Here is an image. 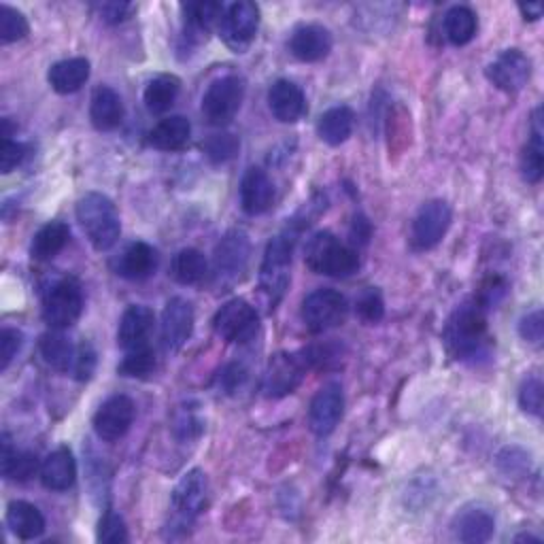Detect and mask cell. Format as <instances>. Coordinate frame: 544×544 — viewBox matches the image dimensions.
I'll use <instances>...</instances> for the list:
<instances>
[{
  "label": "cell",
  "instance_id": "1",
  "mask_svg": "<svg viewBox=\"0 0 544 544\" xmlns=\"http://www.w3.org/2000/svg\"><path fill=\"white\" fill-rule=\"evenodd\" d=\"M445 345L457 362L479 366L491 360L493 338L479 304L466 302L451 315L445 328Z\"/></svg>",
  "mask_w": 544,
  "mask_h": 544
},
{
  "label": "cell",
  "instance_id": "2",
  "mask_svg": "<svg viewBox=\"0 0 544 544\" xmlns=\"http://www.w3.org/2000/svg\"><path fill=\"white\" fill-rule=\"evenodd\" d=\"M77 221L96 251H109L119 241L122 234V221L109 196L100 192H90L77 202Z\"/></svg>",
  "mask_w": 544,
  "mask_h": 544
},
{
  "label": "cell",
  "instance_id": "3",
  "mask_svg": "<svg viewBox=\"0 0 544 544\" xmlns=\"http://www.w3.org/2000/svg\"><path fill=\"white\" fill-rule=\"evenodd\" d=\"M209 502V481L207 474L200 468H194L181 476L177 483L173 496H170V510L173 517L168 523V536L179 538L192 530L194 521L204 513Z\"/></svg>",
  "mask_w": 544,
  "mask_h": 544
},
{
  "label": "cell",
  "instance_id": "4",
  "mask_svg": "<svg viewBox=\"0 0 544 544\" xmlns=\"http://www.w3.org/2000/svg\"><path fill=\"white\" fill-rule=\"evenodd\" d=\"M304 262L315 275L345 279L360 268V255L353 247L340 243L332 232L323 230L306 243Z\"/></svg>",
  "mask_w": 544,
  "mask_h": 544
},
{
  "label": "cell",
  "instance_id": "5",
  "mask_svg": "<svg viewBox=\"0 0 544 544\" xmlns=\"http://www.w3.org/2000/svg\"><path fill=\"white\" fill-rule=\"evenodd\" d=\"M294 236L279 234L266 245L260 266V292L270 311L277 309L289 285V268H292Z\"/></svg>",
  "mask_w": 544,
  "mask_h": 544
},
{
  "label": "cell",
  "instance_id": "6",
  "mask_svg": "<svg viewBox=\"0 0 544 544\" xmlns=\"http://www.w3.org/2000/svg\"><path fill=\"white\" fill-rule=\"evenodd\" d=\"M349 313L347 298L332 287H321L302 300L300 317L304 328L313 334H326L343 326Z\"/></svg>",
  "mask_w": 544,
  "mask_h": 544
},
{
  "label": "cell",
  "instance_id": "7",
  "mask_svg": "<svg viewBox=\"0 0 544 544\" xmlns=\"http://www.w3.org/2000/svg\"><path fill=\"white\" fill-rule=\"evenodd\" d=\"M83 313V292L81 285L71 279L62 277L51 283L43 292V319L51 330H66Z\"/></svg>",
  "mask_w": 544,
  "mask_h": 544
},
{
  "label": "cell",
  "instance_id": "8",
  "mask_svg": "<svg viewBox=\"0 0 544 544\" xmlns=\"http://www.w3.org/2000/svg\"><path fill=\"white\" fill-rule=\"evenodd\" d=\"M245 83L241 77L226 75L215 79L202 96V115L211 126H226L241 111Z\"/></svg>",
  "mask_w": 544,
  "mask_h": 544
},
{
  "label": "cell",
  "instance_id": "9",
  "mask_svg": "<svg viewBox=\"0 0 544 544\" xmlns=\"http://www.w3.org/2000/svg\"><path fill=\"white\" fill-rule=\"evenodd\" d=\"M251 255V241L247 232L230 230L213 253V279L219 287H230L243 277Z\"/></svg>",
  "mask_w": 544,
  "mask_h": 544
},
{
  "label": "cell",
  "instance_id": "10",
  "mask_svg": "<svg viewBox=\"0 0 544 544\" xmlns=\"http://www.w3.org/2000/svg\"><path fill=\"white\" fill-rule=\"evenodd\" d=\"M213 330L219 338L228 340V343L243 345L258 334L260 315L247 300L234 298L215 313Z\"/></svg>",
  "mask_w": 544,
  "mask_h": 544
},
{
  "label": "cell",
  "instance_id": "11",
  "mask_svg": "<svg viewBox=\"0 0 544 544\" xmlns=\"http://www.w3.org/2000/svg\"><path fill=\"white\" fill-rule=\"evenodd\" d=\"M451 207L445 200H430L417 211L411 228V245L415 251H430L442 243L451 228Z\"/></svg>",
  "mask_w": 544,
  "mask_h": 544
},
{
  "label": "cell",
  "instance_id": "12",
  "mask_svg": "<svg viewBox=\"0 0 544 544\" xmlns=\"http://www.w3.org/2000/svg\"><path fill=\"white\" fill-rule=\"evenodd\" d=\"M260 30V9L255 3H234L221 17L219 34L234 54H245Z\"/></svg>",
  "mask_w": 544,
  "mask_h": 544
},
{
  "label": "cell",
  "instance_id": "13",
  "mask_svg": "<svg viewBox=\"0 0 544 544\" xmlns=\"http://www.w3.org/2000/svg\"><path fill=\"white\" fill-rule=\"evenodd\" d=\"M306 374V366L300 355L294 353H277L270 357L262 391L270 400H281L285 396H292L294 391L302 385Z\"/></svg>",
  "mask_w": 544,
  "mask_h": 544
},
{
  "label": "cell",
  "instance_id": "14",
  "mask_svg": "<svg viewBox=\"0 0 544 544\" xmlns=\"http://www.w3.org/2000/svg\"><path fill=\"white\" fill-rule=\"evenodd\" d=\"M485 75L493 88L506 94L521 92L532 77V60L527 58L521 49H504L502 54L493 60Z\"/></svg>",
  "mask_w": 544,
  "mask_h": 544
},
{
  "label": "cell",
  "instance_id": "15",
  "mask_svg": "<svg viewBox=\"0 0 544 544\" xmlns=\"http://www.w3.org/2000/svg\"><path fill=\"white\" fill-rule=\"evenodd\" d=\"M134 417H136V404L132 398L124 394L111 396L98 406L92 421L94 432L100 440L117 442L130 432Z\"/></svg>",
  "mask_w": 544,
  "mask_h": 544
},
{
  "label": "cell",
  "instance_id": "16",
  "mask_svg": "<svg viewBox=\"0 0 544 544\" xmlns=\"http://www.w3.org/2000/svg\"><path fill=\"white\" fill-rule=\"evenodd\" d=\"M345 413L343 385L330 381L323 385L309 406V428L315 436H330Z\"/></svg>",
  "mask_w": 544,
  "mask_h": 544
},
{
  "label": "cell",
  "instance_id": "17",
  "mask_svg": "<svg viewBox=\"0 0 544 544\" xmlns=\"http://www.w3.org/2000/svg\"><path fill=\"white\" fill-rule=\"evenodd\" d=\"M194 332V306L190 300L181 296L170 298L162 311L160 321V338L162 347L168 353H175L183 349L187 340L192 338Z\"/></svg>",
  "mask_w": 544,
  "mask_h": 544
},
{
  "label": "cell",
  "instance_id": "18",
  "mask_svg": "<svg viewBox=\"0 0 544 544\" xmlns=\"http://www.w3.org/2000/svg\"><path fill=\"white\" fill-rule=\"evenodd\" d=\"M156 328V315L145 304H132L119 319L117 345L124 353L149 347V338Z\"/></svg>",
  "mask_w": 544,
  "mask_h": 544
},
{
  "label": "cell",
  "instance_id": "19",
  "mask_svg": "<svg viewBox=\"0 0 544 544\" xmlns=\"http://www.w3.org/2000/svg\"><path fill=\"white\" fill-rule=\"evenodd\" d=\"M287 49L300 62H321L332 51V34L321 24H302L292 32Z\"/></svg>",
  "mask_w": 544,
  "mask_h": 544
},
{
  "label": "cell",
  "instance_id": "20",
  "mask_svg": "<svg viewBox=\"0 0 544 544\" xmlns=\"http://www.w3.org/2000/svg\"><path fill=\"white\" fill-rule=\"evenodd\" d=\"M268 109L277 122L296 124L306 115V96L294 81L279 79L268 90Z\"/></svg>",
  "mask_w": 544,
  "mask_h": 544
},
{
  "label": "cell",
  "instance_id": "21",
  "mask_svg": "<svg viewBox=\"0 0 544 544\" xmlns=\"http://www.w3.org/2000/svg\"><path fill=\"white\" fill-rule=\"evenodd\" d=\"M183 11V34L190 43H202L209 39V34L219 28L221 17L226 9L219 3H209V0H200V3L181 5Z\"/></svg>",
  "mask_w": 544,
  "mask_h": 544
},
{
  "label": "cell",
  "instance_id": "22",
  "mask_svg": "<svg viewBox=\"0 0 544 544\" xmlns=\"http://www.w3.org/2000/svg\"><path fill=\"white\" fill-rule=\"evenodd\" d=\"M272 202H275V183L266 170L255 166L247 168L241 181V209L251 217H258L272 207Z\"/></svg>",
  "mask_w": 544,
  "mask_h": 544
},
{
  "label": "cell",
  "instance_id": "23",
  "mask_svg": "<svg viewBox=\"0 0 544 544\" xmlns=\"http://www.w3.org/2000/svg\"><path fill=\"white\" fill-rule=\"evenodd\" d=\"M158 251L151 245L136 241L130 243L115 260V275L128 281H145L158 268Z\"/></svg>",
  "mask_w": 544,
  "mask_h": 544
},
{
  "label": "cell",
  "instance_id": "24",
  "mask_svg": "<svg viewBox=\"0 0 544 544\" xmlns=\"http://www.w3.org/2000/svg\"><path fill=\"white\" fill-rule=\"evenodd\" d=\"M124 100L109 85H100L94 90L90 102L92 126L100 132H111L124 122Z\"/></svg>",
  "mask_w": 544,
  "mask_h": 544
},
{
  "label": "cell",
  "instance_id": "25",
  "mask_svg": "<svg viewBox=\"0 0 544 544\" xmlns=\"http://www.w3.org/2000/svg\"><path fill=\"white\" fill-rule=\"evenodd\" d=\"M453 532L459 542L483 544L496 532V519H493L487 508H466L455 517Z\"/></svg>",
  "mask_w": 544,
  "mask_h": 544
},
{
  "label": "cell",
  "instance_id": "26",
  "mask_svg": "<svg viewBox=\"0 0 544 544\" xmlns=\"http://www.w3.org/2000/svg\"><path fill=\"white\" fill-rule=\"evenodd\" d=\"M90 60L85 58H68L60 60L56 64H51L47 71V81L51 85V90L56 94H75L79 92L85 83L90 79Z\"/></svg>",
  "mask_w": 544,
  "mask_h": 544
},
{
  "label": "cell",
  "instance_id": "27",
  "mask_svg": "<svg viewBox=\"0 0 544 544\" xmlns=\"http://www.w3.org/2000/svg\"><path fill=\"white\" fill-rule=\"evenodd\" d=\"M77 464L68 447H60L45 457L41 466V483L49 491H66L75 485Z\"/></svg>",
  "mask_w": 544,
  "mask_h": 544
},
{
  "label": "cell",
  "instance_id": "28",
  "mask_svg": "<svg viewBox=\"0 0 544 544\" xmlns=\"http://www.w3.org/2000/svg\"><path fill=\"white\" fill-rule=\"evenodd\" d=\"M192 136L190 119L183 115H170L149 130L147 141L153 149L160 151H181Z\"/></svg>",
  "mask_w": 544,
  "mask_h": 544
},
{
  "label": "cell",
  "instance_id": "29",
  "mask_svg": "<svg viewBox=\"0 0 544 544\" xmlns=\"http://www.w3.org/2000/svg\"><path fill=\"white\" fill-rule=\"evenodd\" d=\"M521 175L527 183H540L544 175V130L540 107L532 113L530 139H527L521 153Z\"/></svg>",
  "mask_w": 544,
  "mask_h": 544
},
{
  "label": "cell",
  "instance_id": "30",
  "mask_svg": "<svg viewBox=\"0 0 544 544\" xmlns=\"http://www.w3.org/2000/svg\"><path fill=\"white\" fill-rule=\"evenodd\" d=\"M7 527L15 538L34 540L45 532V517L34 504L13 500L7 506Z\"/></svg>",
  "mask_w": 544,
  "mask_h": 544
},
{
  "label": "cell",
  "instance_id": "31",
  "mask_svg": "<svg viewBox=\"0 0 544 544\" xmlns=\"http://www.w3.org/2000/svg\"><path fill=\"white\" fill-rule=\"evenodd\" d=\"M39 470V457L30 451H17L9 436H3V449H0V472L7 481L26 483Z\"/></svg>",
  "mask_w": 544,
  "mask_h": 544
},
{
  "label": "cell",
  "instance_id": "32",
  "mask_svg": "<svg viewBox=\"0 0 544 544\" xmlns=\"http://www.w3.org/2000/svg\"><path fill=\"white\" fill-rule=\"evenodd\" d=\"M353 126H355L353 111L345 105H340V107L328 109L319 117L317 134L326 145L340 147L349 141V136L353 134Z\"/></svg>",
  "mask_w": 544,
  "mask_h": 544
},
{
  "label": "cell",
  "instance_id": "33",
  "mask_svg": "<svg viewBox=\"0 0 544 544\" xmlns=\"http://www.w3.org/2000/svg\"><path fill=\"white\" fill-rule=\"evenodd\" d=\"M68 238H71V228H68L64 221H49V224H45L37 234H34L30 255L39 262L54 260L66 247Z\"/></svg>",
  "mask_w": 544,
  "mask_h": 544
},
{
  "label": "cell",
  "instance_id": "34",
  "mask_svg": "<svg viewBox=\"0 0 544 544\" xmlns=\"http://www.w3.org/2000/svg\"><path fill=\"white\" fill-rule=\"evenodd\" d=\"M39 351L43 362L54 368L58 372H71L73 370V362H75V353L77 347L71 345V340H68L62 330H51L45 332L39 340Z\"/></svg>",
  "mask_w": 544,
  "mask_h": 544
},
{
  "label": "cell",
  "instance_id": "35",
  "mask_svg": "<svg viewBox=\"0 0 544 544\" xmlns=\"http://www.w3.org/2000/svg\"><path fill=\"white\" fill-rule=\"evenodd\" d=\"M179 90H181V83L177 77L173 75H158L153 77L147 88L143 92V100H145V107L151 115H164L168 113L170 109H173V105L177 102V96H179Z\"/></svg>",
  "mask_w": 544,
  "mask_h": 544
},
{
  "label": "cell",
  "instance_id": "36",
  "mask_svg": "<svg viewBox=\"0 0 544 544\" xmlns=\"http://www.w3.org/2000/svg\"><path fill=\"white\" fill-rule=\"evenodd\" d=\"M209 272V262L204 258V253L198 249H181L173 262H170V277H173L179 285H196L200 283Z\"/></svg>",
  "mask_w": 544,
  "mask_h": 544
},
{
  "label": "cell",
  "instance_id": "37",
  "mask_svg": "<svg viewBox=\"0 0 544 544\" xmlns=\"http://www.w3.org/2000/svg\"><path fill=\"white\" fill-rule=\"evenodd\" d=\"M442 26H445V34L451 45L464 47L476 37L479 20H476V13L470 7L457 5L445 13V22H442Z\"/></svg>",
  "mask_w": 544,
  "mask_h": 544
},
{
  "label": "cell",
  "instance_id": "38",
  "mask_svg": "<svg viewBox=\"0 0 544 544\" xmlns=\"http://www.w3.org/2000/svg\"><path fill=\"white\" fill-rule=\"evenodd\" d=\"M204 432V419L198 413V404L183 402L173 415V434L179 442L198 440Z\"/></svg>",
  "mask_w": 544,
  "mask_h": 544
},
{
  "label": "cell",
  "instance_id": "39",
  "mask_svg": "<svg viewBox=\"0 0 544 544\" xmlns=\"http://www.w3.org/2000/svg\"><path fill=\"white\" fill-rule=\"evenodd\" d=\"M153 370H156V353L151 347L126 351L124 360L117 366V372L126 379H147Z\"/></svg>",
  "mask_w": 544,
  "mask_h": 544
},
{
  "label": "cell",
  "instance_id": "40",
  "mask_svg": "<svg viewBox=\"0 0 544 544\" xmlns=\"http://www.w3.org/2000/svg\"><path fill=\"white\" fill-rule=\"evenodd\" d=\"M355 315L366 326H374L385 317V300L377 287H366L355 300Z\"/></svg>",
  "mask_w": 544,
  "mask_h": 544
},
{
  "label": "cell",
  "instance_id": "41",
  "mask_svg": "<svg viewBox=\"0 0 544 544\" xmlns=\"http://www.w3.org/2000/svg\"><path fill=\"white\" fill-rule=\"evenodd\" d=\"M28 32H30V26L24 13H20L9 5H0V41H3L5 45L17 43L26 39Z\"/></svg>",
  "mask_w": 544,
  "mask_h": 544
},
{
  "label": "cell",
  "instance_id": "42",
  "mask_svg": "<svg viewBox=\"0 0 544 544\" xmlns=\"http://www.w3.org/2000/svg\"><path fill=\"white\" fill-rule=\"evenodd\" d=\"M96 540L102 544H122L128 542V530L122 515H117L115 510L107 508L102 513L98 527H96Z\"/></svg>",
  "mask_w": 544,
  "mask_h": 544
},
{
  "label": "cell",
  "instance_id": "43",
  "mask_svg": "<svg viewBox=\"0 0 544 544\" xmlns=\"http://www.w3.org/2000/svg\"><path fill=\"white\" fill-rule=\"evenodd\" d=\"M238 149H241V141L236 139L234 134L221 132V134H213L211 139L204 143V153H207V158L215 164H224L228 160H232Z\"/></svg>",
  "mask_w": 544,
  "mask_h": 544
},
{
  "label": "cell",
  "instance_id": "44",
  "mask_svg": "<svg viewBox=\"0 0 544 544\" xmlns=\"http://www.w3.org/2000/svg\"><path fill=\"white\" fill-rule=\"evenodd\" d=\"M302 362L306 368H330L343 357V345L338 343H323V345H311L300 353Z\"/></svg>",
  "mask_w": 544,
  "mask_h": 544
},
{
  "label": "cell",
  "instance_id": "45",
  "mask_svg": "<svg viewBox=\"0 0 544 544\" xmlns=\"http://www.w3.org/2000/svg\"><path fill=\"white\" fill-rule=\"evenodd\" d=\"M506 294H508V281L504 277L493 275L481 283V289L479 294H476L474 302L479 304L483 311H489V309H496V306L506 298Z\"/></svg>",
  "mask_w": 544,
  "mask_h": 544
},
{
  "label": "cell",
  "instance_id": "46",
  "mask_svg": "<svg viewBox=\"0 0 544 544\" xmlns=\"http://www.w3.org/2000/svg\"><path fill=\"white\" fill-rule=\"evenodd\" d=\"M542 381L540 377H527L519 387V408L525 415H542Z\"/></svg>",
  "mask_w": 544,
  "mask_h": 544
},
{
  "label": "cell",
  "instance_id": "47",
  "mask_svg": "<svg viewBox=\"0 0 544 544\" xmlns=\"http://www.w3.org/2000/svg\"><path fill=\"white\" fill-rule=\"evenodd\" d=\"M96 364H98L96 349L92 347V343H88V340H81V345L77 347V353H75V362H73L71 374L77 381L85 383V381H90L94 377Z\"/></svg>",
  "mask_w": 544,
  "mask_h": 544
},
{
  "label": "cell",
  "instance_id": "48",
  "mask_svg": "<svg viewBox=\"0 0 544 544\" xmlns=\"http://www.w3.org/2000/svg\"><path fill=\"white\" fill-rule=\"evenodd\" d=\"M26 156L28 145L13 141L11 136H3V139H0V170H3L5 175H9L17 166H22Z\"/></svg>",
  "mask_w": 544,
  "mask_h": 544
},
{
  "label": "cell",
  "instance_id": "49",
  "mask_svg": "<svg viewBox=\"0 0 544 544\" xmlns=\"http://www.w3.org/2000/svg\"><path fill=\"white\" fill-rule=\"evenodd\" d=\"M24 345V334L15 328H5L0 332V370H7L11 362L15 360V355L20 353Z\"/></svg>",
  "mask_w": 544,
  "mask_h": 544
},
{
  "label": "cell",
  "instance_id": "50",
  "mask_svg": "<svg viewBox=\"0 0 544 544\" xmlns=\"http://www.w3.org/2000/svg\"><path fill=\"white\" fill-rule=\"evenodd\" d=\"M519 336L525 340V343H530L534 347L542 345L544 338V315L540 309L527 313L521 317L519 321Z\"/></svg>",
  "mask_w": 544,
  "mask_h": 544
},
{
  "label": "cell",
  "instance_id": "51",
  "mask_svg": "<svg viewBox=\"0 0 544 544\" xmlns=\"http://www.w3.org/2000/svg\"><path fill=\"white\" fill-rule=\"evenodd\" d=\"M498 466L506 474H523L527 468H530V455L521 451L519 447H506L498 455Z\"/></svg>",
  "mask_w": 544,
  "mask_h": 544
},
{
  "label": "cell",
  "instance_id": "52",
  "mask_svg": "<svg viewBox=\"0 0 544 544\" xmlns=\"http://www.w3.org/2000/svg\"><path fill=\"white\" fill-rule=\"evenodd\" d=\"M247 379H249V370L241 362H234V364H228L224 372H221L219 383L221 387H224L226 394H236V391H241L245 387Z\"/></svg>",
  "mask_w": 544,
  "mask_h": 544
},
{
  "label": "cell",
  "instance_id": "53",
  "mask_svg": "<svg viewBox=\"0 0 544 544\" xmlns=\"http://www.w3.org/2000/svg\"><path fill=\"white\" fill-rule=\"evenodd\" d=\"M94 9L98 11V17L105 24H122L128 13L132 11V5L128 3H100L94 5Z\"/></svg>",
  "mask_w": 544,
  "mask_h": 544
},
{
  "label": "cell",
  "instance_id": "54",
  "mask_svg": "<svg viewBox=\"0 0 544 544\" xmlns=\"http://www.w3.org/2000/svg\"><path fill=\"white\" fill-rule=\"evenodd\" d=\"M372 236V226L370 221L364 217V215H355L353 224H351V230H349V238L353 245H368Z\"/></svg>",
  "mask_w": 544,
  "mask_h": 544
},
{
  "label": "cell",
  "instance_id": "55",
  "mask_svg": "<svg viewBox=\"0 0 544 544\" xmlns=\"http://www.w3.org/2000/svg\"><path fill=\"white\" fill-rule=\"evenodd\" d=\"M519 11H521V15H523V20H525V22H538L540 17H542V13H544V9H542L540 3L519 5Z\"/></svg>",
  "mask_w": 544,
  "mask_h": 544
},
{
  "label": "cell",
  "instance_id": "56",
  "mask_svg": "<svg viewBox=\"0 0 544 544\" xmlns=\"http://www.w3.org/2000/svg\"><path fill=\"white\" fill-rule=\"evenodd\" d=\"M515 542H534V544H540L542 540L538 536H532V534H519V536H515Z\"/></svg>",
  "mask_w": 544,
  "mask_h": 544
}]
</instances>
